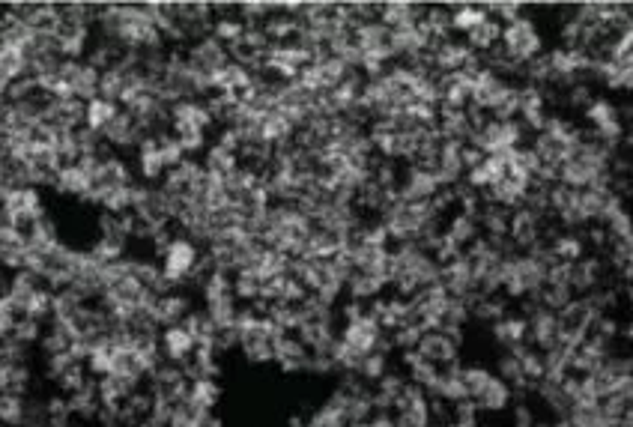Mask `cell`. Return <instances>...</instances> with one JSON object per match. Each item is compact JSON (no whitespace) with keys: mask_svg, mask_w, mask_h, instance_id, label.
<instances>
[{"mask_svg":"<svg viewBox=\"0 0 633 427\" xmlns=\"http://www.w3.org/2000/svg\"><path fill=\"white\" fill-rule=\"evenodd\" d=\"M132 186V171L126 168V162L120 156H108L96 165V171L90 174V192H87V204H102L111 192Z\"/></svg>","mask_w":633,"mask_h":427,"instance_id":"obj_8","label":"cell"},{"mask_svg":"<svg viewBox=\"0 0 633 427\" xmlns=\"http://www.w3.org/2000/svg\"><path fill=\"white\" fill-rule=\"evenodd\" d=\"M189 314H192V299H189L186 293H180V290H171V293H165V296H156V302L150 305V317H153L162 329L180 326Z\"/></svg>","mask_w":633,"mask_h":427,"instance_id":"obj_14","label":"cell"},{"mask_svg":"<svg viewBox=\"0 0 633 427\" xmlns=\"http://www.w3.org/2000/svg\"><path fill=\"white\" fill-rule=\"evenodd\" d=\"M499 39H502V24H499L496 18H490L487 12H484V18L463 36V42H466L478 57H484V54H490L493 48H499Z\"/></svg>","mask_w":633,"mask_h":427,"instance_id":"obj_18","label":"cell"},{"mask_svg":"<svg viewBox=\"0 0 633 427\" xmlns=\"http://www.w3.org/2000/svg\"><path fill=\"white\" fill-rule=\"evenodd\" d=\"M472 427H496V425H484V422H478V425H472Z\"/></svg>","mask_w":633,"mask_h":427,"instance_id":"obj_28","label":"cell"},{"mask_svg":"<svg viewBox=\"0 0 633 427\" xmlns=\"http://www.w3.org/2000/svg\"><path fill=\"white\" fill-rule=\"evenodd\" d=\"M102 138L111 150H123V147H138L144 141V129L135 123V117L129 111L120 108V114L102 129Z\"/></svg>","mask_w":633,"mask_h":427,"instance_id":"obj_16","label":"cell"},{"mask_svg":"<svg viewBox=\"0 0 633 427\" xmlns=\"http://www.w3.org/2000/svg\"><path fill=\"white\" fill-rule=\"evenodd\" d=\"M60 81L66 84L69 96L78 99V102H93L99 99V81H102V72L87 63V60H63L60 66Z\"/></svg>","mask_w":633,"mask_h":427,"instance_id":"obj_10","label":"cell"},{"mask_svg":"<svg viewBox=\"0 0 633 427\" xmlns=\"http://www.w3.org/2000/svg\"><path fill=\"white\" fill-rule=\"evenodd\" d=\"M508 416H511V427H538L541 425L538 407H535V404H529V401H517V404L508 410Z\"/></svg>","mask_w":633,"mask_h":427,"instance_id":"obj_25","label":"cell"},{"mask_svg":"<svg viewBox=\"0 0 633 427\" xmlns=\"http://www.w3.org/2000/svg\"><path fill=\"white\" fill-rule=\"evenodd\" d=\"M15 323H18V311L9 305V299H6V296H0V341L12 338Z\"/></svg>","mask_w":633,"mask_h":427,"instance_id":"obj_27","label":"cell"},{"mask_svg":"<svg viewBox=\"0 0 633 427\" xmlns=\"http://www.w3.org/2000/svg\"><path fill=\"white\" fill-rule=\"evenodd\" d=\"M138 174L147 183L165 180V174H168L165 162L159 156V138H153V135H144V141L138 144Z\"/></svg>","mask_w":633,"mask_h":427,"instance_id":"obj_19","label":"cell"},{"mask_svg":"<svg viewBox=\"0 0 633 427\" xmlns=\"http://www.w3.org/2000/svg\"><path fill=\"white\" fill-rule=\"evenodd\" d=\"M218 398H221V389H218L215 380H192L189 395H186V401L195 410H201V413H212L215 404H218Z\"/></svg>","mask_w":633,"mask_h":427,"instance_id":"obj_22","label":"cell"},{"mask_svg":"<svg viewBox=\"0 0 633 427\" xmlns=\"http://www.w3.org/2000/svg\"><path fill=\"white\" fill-rule=\"evenodd\" d=\"M490 338L496 341L499 350H517V347H526V317L517 311H508L502 320H496L490 326Z\"/></svg>","mask_w":633,"mask_h":427,"instance_id":"obj_17","label":"cell"},{"mask_svg":"<svg viewBox=\"0 0 633 427\" xmlns=\"http://www.w3.org/2000/svg\"><path fill=\"white\" fill-rule=\"evenodd\" d=\"M275 365L284 374H311V350L296 332H284L275 347Z\"/></svg>","mask_w":633,"mask_h":427,"instance_id":"obj_11","label":"cell"},{"mask_svg":"<svg viewBox=\"0 0 633 427\" xmlns=\"http://www.w3.org/2000/svg\"><path fill=\"white\" fill-rule=\"evenodd\" d=\"M439 269L442 263L419 242L392 245L389 251V287L404 299H413L427 287L439 284Z\"/></svg>","mask_w":633,"mask_h":427,"instance_id":"obj_1","label":"cell"},{"mask_svg":"<svg viewBox=\"0 0 633 427\" xmlns=\"http://www.w3.org/2000/svg\"><path fill=\"white\" fill-rule=\"evenodd\" d=\"M198 263H201V248H198L189 236L180 233V236H174L171 245L162 251V263H159V266H162L165 278L171 281V287L180 290V287H186V284L192 281Z\"/></svg>","mask_w":633,"mask_h":427,"instance_id":"obj_6","label":"cell"},{"mask_svg":"<svg viewBox=\"0 0 633 427\" xmlns=\"http://www.w3.org/2000/svg\"><path fill=\"white\" fill-rule=\"evenodd\" d=\"M201 165H204V171L212 174V177L227 180L230 174L239 171V156L233 150H227V147H221V144L212 141L210 147H207V153H204V162Z\"/></svg>","mask_w":633,"mask_h":427,"instance_id":"obj_20","label":"cell"},{"mask_svg":"<svg viewBox=\"0 0 633 427\" xmlns=\"http://www.w3.org/2000/svg\"><path fill=\"white\" fill-rule=\"evenodd\" d=\"M529 132L517 120H499V117H484L472 135V147L481 150L484 156H508L520 147H526Z\"/></svg>","mask_w":633,"mask_h":427,"instance_id":"obj_5","label":"cell"},{"mask_svg":"<svg viewBox=\"0 0 633 427\" xmlns=\"http://www.w3.org/2000/svg\"><path fill=\"white\" fill-rule=\"evenodd\" d=\"M183 57H186L189 69H192L195 75H201L204 81H210V84L215 81L218 72H224V69L230 66V51H227V45L218 42L215 36H207V39L189 45V48L183 51Z\"/></svg>","mask_w":633,"mask_h":427,"instance_id":"obj_9","label":"cell"},{"mask_svg":"<svg viewBox=\"0 0 633 427\" xmlns=\"http://www.w3.org/2000/svg\"><path fill=\"white\" fill-rule=\"evenodd\" d=\"M460 380H463L466 398L475 404L478 413L502 416L517 404V392L496 371L484 365H460Z\"/></svg>","mask_w":633,"mask_h":427,"instance_id":"obj_3","label":"cell"},{"mask_svg":"<svg viewBox=\"0 0 633 427\" xmlns=\"http://www.w3.org/2000/svg\"><path fill=\"white\" fill-rule=\"evenodd\" d=\"M24 416H27V404L21 401V395L0 392V425H24Z\"/></svg>","mask_w":633,"mask_h":427,"instance_id":"obj_24","label":"cell"},{"mask_svg":"<svg viewBox=\"0 0 633 427\" xmlns=\"http://www.w3.org/2000/svg\"><path fill=\"white\" fill-rule=\"evenodd\" d=\"M120 114V105H114V102H108V99H93V102H87V111H84V126L87 129H93V132H102L114 117Z\"/></svg>","mask_w":633,"mask_h":427,"instance_id":"obj_23","label":"cell"},{"mask_svg":"<svg viewBox=\"0 0 633 427\" xmlns=\"http://www.w3.org/2000/svg\"><path fill=\"white\" fill-rule=\"evenodd\" d=\"M159 344H162V359H165V362H171V365H183V368L192 362V356H195V350H198L195 335H192L183 323H180V326H168V329H162Z\"/></svg>","mask_w":633,"mask_h":427,"instance_id":"obj_12","label":"cell"},{"mask_svg":"<svg viewBox=\"0 0 633 427\" xmlns=\"http://www.w3.org/2000/svg\"><path fill=\"white\" fill-rule=\"evenodd\" d=\"M84 111L87 105L78 102V99H51L48 111H45V126H51L57 135L63 132H78L84 129Z\"/></svg>","mask_w":633,"mask_h":427,"instance_id":"obj_13","label":"cell"},{"mask_svg":"<svg viewBox=\"0 0 633 427\" xmlns=\"http://www.w3.org/2000/svg\"><path fill=\"white\" fill-rule=\"evenodd\" d=\"M499 51L517 66H529L535 57H541L547 48H544V33H541V24L538 18L529 15V6L523 15H517L514 21L502 24V39H499Z\"/></svg>","mask_w":633,"mask_h":427,"instance_id":"obj_4","label":"cell"},{"mask_svg":"<svg viewBox=\"0 0 633 427\" xmlns=\"http://www.w3.org/2000/svg\"><path fill=\"white\" fill-rule=\"evenodd\" d=\"M460 347H463V335H454L445 329H427L416 344V353L424 362L442 371V368L460 365Z\"/></svg>","mask_w":633,"mask_h":427,"instance_id":"obj_7","label":"cell"},{"mask_svg":"<svg viewBox=\"0 0 633 427\" xmlns=\"http://www.w3.org/2000/svg\"><path fill=\"white\" fill-rule=\"evenodd\" d=\"M12 338L21 341V344H33V341L42 338V323L33 320V317H18V323L12 329Z\"/></svg>","mask_w":633,"mask_h":427,"instance_id":"obj_26","label":"cell"},{"mask_svg":"<svg viewBox=\"0 0 633 427\" xmlns=\"http://www.w3.org/2000/svg\"><path fill=\"white\" fill-rule=\"evenodd\" d=\"M212 114L204 102H177L171 105V132H210Z\"/></svg>","mask_w":633,"mask_h":427,"instance_id":"obj_15","label":"cell"},{"mask_svg":"<svg viewBox=\"0 0 633 427\" xmlns=\"http://www.w3.org/2000/svg\"><path fill=\"white\" fill-rule=\"evenodd\" d=\"M54 189L60 192V195H69V198H87V192H90V177L81 171V165H63L60 168V174H57V180H54Z\"/></svg>","mask_w":633,"mask_h":427,"instance_id":"obj_21","label":"cell"},{"mask_svg":"<svg viewBox=\"0 0 633 427\" xmlns=\"http://www.w3.org/2000/svg\"><path fill=\"white\" fill-rule=\"evenodd\" d=\"M550 266L553 257L547 254V248H535V251H511L505 260V272H502V296L511 302H526L541 296V290L547 287L550 278Z\"/></svg>","mask_w":633,"mask_h":427,"instance_id":"obj_2","label":"cell"}]
</instances>
